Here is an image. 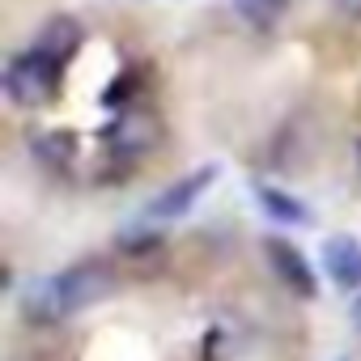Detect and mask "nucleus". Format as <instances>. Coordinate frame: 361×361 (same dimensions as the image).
Instances as JSON below:
<instances>
[{"label": "nucleus", "instance_id": "1", "mask_svg": "<svg viewBox=\"0 0 361 361\" xmlns=\"http://www.w3.org/2000/svg\"><path fill=\"white\" fill-rule=\"evenodd\" d=\"M111 285H115L111 268H102V264H77L68 272H56V276L35 281L22 293V314L30 323H60V319L94 306L98 298H106Z\"/></svg>", "mask_w": 361, "mask_h": 361}, {"label": "nucleus", "instance_id": "2", "mask_svg": "<svg viewBox=\"0 0 361 361\" xmlns=\"http://www.w3.org/2000/svg\"><path fill=\"white\" fill-rule=\"evenodd\" d=\"M60 68H64V60H56L47 47L18 51V56L5 64V94H9L18 106H43L47 98H56Z\"/></svg>", "mask_w": 361, "mask_h": 361}, {"label": "nucleus", "instance_id": "3", "mask_svg": "<svg viewBox=\"0 0 361 361\" xmlns=\"http://www.w3.org/2000/svg\"><path fill=\"white\" fill-rule=\"evenodd\" d=\"M157 140H161V123H157L153 111H140V106L123 111V115L106 128V149H111L115 157H123V161H136V157L153 153Z\"/></svg>", "mask_w": 361, "mask_h": 361}, {"label": "nucleus", "instance_id": "4", "mask_svg": "<svg viewBox=\"0 0 361 361\" xmlns=\"http://www.w3.org/2000/svg\"><path fill=\"white\" fill-rule=\"evenodd\" d=\"M323 268L331 285L340 289H361V243L353 234H336L323 243Z\"/></svg>", "mask_w": 361, "mask_h": 361}, {"label": "nucleus", "instance_id": "5", "mask_svg": "<svg viewBox=\"0 0 361 361\" xmlns=\"http://www.w3.org/2000/svg\"><path fill=\"white\" fill-rule=\"evenodd\" d=\"M268 259H272V268H276V276L298 293V298H314V276H310V268H306V259L289 247V243H281V238H268Z\"/></svg>", "mask_w": 361, "mask_h": 361}, {"label": "nucleus", "instance_id": "6", "mask_svg": "<svg viewBox=\"0 0 361 361\" xmlns=\"http://www.w3.org/2000/svg\"><path fill=\"white\" fill-rule=\"evenodd\" d=\"M213 174H217L213 166H209V170H196V174H188L183 183H174L166 196H157V200L149 204V213H153V217H178V213H188V209L196 204V196H200V192L213 183Z\"/></svg>", "mask_w": 361, "mask_h": 361}, {"label": "nucleus", "instance_id": "7", "mask_svg": "<svg viewBox=\"0 0 361 361\" xmlns=\"http://www.w3.org/2000/svg\"><path fill=\"white\" fill-rule=\"evenodd\" d=\"M234 9H238V18L251 22L255 30H272V26L285 18L289 0H234Z\"/></svg>", "mask_w": 361, "mask_h": 361}, {"label": "nucleus", "instance_id": "8", "mask_svg": "<svg viewBox=\"0 0 361 361\" xmlns=\"http://www.w3.org/2000/svg\"><path fill=\"white\" fill-rule=\"evenodd\" d=\"M39 47H47L56 60H68L73 47H77V26H73V18H56L51 30H47V39H43Z\"/></svg>", "mask_w": 361, "mask_h": 361}, {"label": "nucleus", "instance_id": "9", "mask_svg": "<svg viewBox=\"0 0 361 361\" xmlns=\"http://www.w3.org/2000/svg\"><path fill=\"white\" fill-rule=\"evenodd\" d=\"M259 204H264L272 217H281V221H298V217H302V209H298L293 200H285L281 192H268V188L259 192Z\"/></svg>", "mask_w": 361, "mask_h": 361}, {"label": "nucleus", "instance_id": "10", "mask_svg": "<svg viewBox=\"0 0 361 361\" xmlns=\"http://www.w3.org/2000/svg\"><path fill=\"white\" fill-rule=\"evenodd\" d=\"M336 9L348 13V18H361V0H336Z\"/></svg>", "mask_w": 361, "mask_h": 361}, {"label": "nucleus", "instance_id": "11", "mask_svg": "<svg viewBox=\"0 0 361 361\" xmlns=\"http://www.w3.org/2000/svg\"><path fill=\"white\" fill-rule=\"evenodd\" d=\"M348 319H353V327H357V331H361V298H357V302H353V310H348Z\"/></svg>", "mask_w": 361, "mask_h": 361}, {"label": "nucleus", "instance_id": "12", "mask_svg": "<svg viewBox=\"0 0 361 361\" xmlns=\"http://www.w3.org/2000/svg\"><path fill=\"white\" fill-rule=\"evenodd\" d=\"M357 170H361V145H357Z\"/></svg>", "mask_w": 361, "mask_h": 361}]
</instances>
